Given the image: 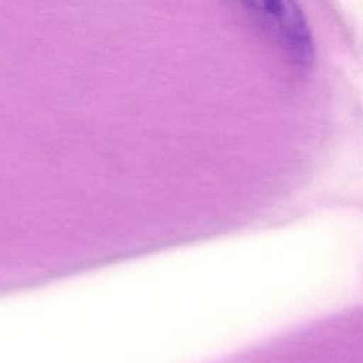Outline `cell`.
Segmentation results:
<instances>
[{
	"instance_id": "obj_1",
	"label": "cell",
	"mask_w": 363,
	"mask_h": 363,
	"mask_svg": "<svg viewBox=\"0 0 363 363\" xmlns=\"http://www.w3.org/2000/svg\"><path fill=\"white\" fill-rule=\"evenodd\" d=\"M254 13L291 52L295 62L308 65L313 55L312 38L303 14L289 1L250 3Z\"/></svg>"
}]
</instances>
